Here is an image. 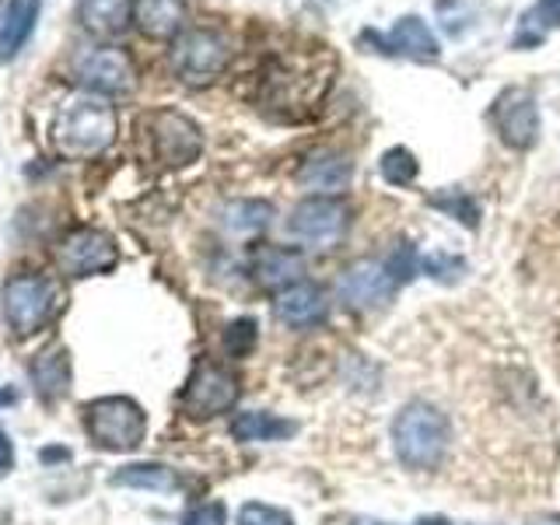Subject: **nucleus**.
<instances>
[{"label": "nucleus", "instance_id": "nucleus-1", "mask_svg": "<svg viewBox=\"0 0 560 525\" xmlns=\"http://www.w3.org/2000/svg\"><path fill=\"white\" fill-rule=\"evenodd\" d=\"M116 140V109L109 98L92 92H70L60 98L49 119V144L67 162H88L98 158Z\"/></svg>", "mask_w": 560, "mask_h": 525}, {"label": "nucleus", "instance_id": "nucleus-2", "mask_svg": "<svg viewBox=\"0 0 560 525\" xmlns=\"http://www.w3.org/2000/svg\"><path fill=\"white\" fill-rule=\"evenodd\" d=\"M332 74H337V60L326 49H315L308 57H280L270 63L267 81H262V102L280 116L302 119L319 109L332 88Z\"/></svg>", "mask_w": 560, "mask_h": 525}, {"label": "nucleus", "instance_id": "nucleus-3", "mask_svg": "<svg viewBox=\"0 0 560 525\" xmlns=\"http://www.w3.org/2000/svg\"><path fill=\"white\" fill-rule=\"evenodd\" d=\"M448 442H452L448 417L424 399L407 402V407L393 417V448L402 466L434 469L445 459Z\"/></svg>", "mask_w": 560, "mask_h": 525}, {"label": "nucleus", "instance_id": "nucleus-4", "mask_svg": "<svg viewBox=\"0 0 560 525\" xmlns=\"http://www.w3.org/2000/svg\"><path fill=\"white\" fill-rule=\"evenodd\" d=\"M168 63H172V74L183 84L207 88L224 74L228 63H232V43H228L224 32L210 25L186 28L172 39Z\"/></svg>", "mask_w": 560, "mask_h": 525}, {"label": "nucleus", "instance_id": "nucleus-5", "mask_svg": "<svg viewBox=\"0 0 560 525\" xmlns=\"http://www.w3.org/2000/svg\"><path fill=\"white\" fill-rule=\"evenodd\" d=\"M63 288L57 284V277L46 273H14L8 277L0 302H4V319L18 332V337H32L39 332L60 308Z\"/></svg>", "mask_w": 560, "mask_h": 525}, {"label": "nucleus", "instance_id": "nucleus-6", "mask_svg": "<svg viewBox=\"0 0 560 525\" xmlns=\"http://www.w3.org/2000/svg\"><path fill=\"white\" fill-rule=\"evenodd\" d=\"M70 74H74L81 92H92L102 98H127L137 92V63L122 46L113 43H98L81 49L74 60H70Z\"/></svg>", "mask_w": 560, "mask_h": 525}, {"label": "nucleus", "instance_id": "nucleus-7", "mask_svg": "<svg viewBox=\"0 0 560 525\" xmlns=\"http://www.w3.org/2000/svg\"><path fill=\"white\" fill-rule=\"evenodd\" d=\"M84 428L105 452H133L148 434V417L130 396H102L84 407Z\"/></svg>", "mask_w": 560, "mask_h": 525}, {"label": "nucleus", "instance_id": "nucleus-8", "mask_svg": "<svg viewBox=\"0 0 560 525\" xmlns=\"http://www.w3.org/2000/svg\"><path fill=\"white\" fill-rule=\"evenodd\" d=\"M119 262L116 238L102 228H74L57 245V267L67 277H102Z\"/></svg>", "mask_w": 560, "mask_h": 525}, {"label": "nucleus", "instance_id": "nucleus-9", "mask_svg": "<svg viewBox=\"0 0 560 525\" xmlns=\"http://www.w3.org/2000/svg\"><path fill=\"white\" fill-rule=\"evenodd\" d=\"M151 148L154 158L162 162L165 168H183L192 165L203 151V130L192 122L186 113H175V109H162L151 116Z\"/></svg>", "mask_w": 560, "mask_h": 525}, {"label": "nucleus", "instance_id": "nucleus-10", "mask_svg": "<svg viewBox=\"0 0 560 525\" xmlns=\"http://www.w3.org/2000/svg\"><path fill=\"white\" fill-rule=\"evenodd\" d=\"M490 122L501 140L515 151H529L539 140V105L525 88H508L490 105Z\"/></svg>", "mask_w": 560, "mask_h": 525}, {"label": "nucleus", "instance_id": "nucleus-11", "mask_svg": "<svg viewBox=\"0 0 560 525\" xmlns=\"http://www.w3.org/2000/svg\"><path fill=\"white\" fill-rule=\"evenodd\" d=\"M399 280L382 259H354L340 273V298L354 308H385L396 298Z\"/></svg>", "mask_w": 560, "mask_h": 525}, {"label": "nucleus", "instance_id": "nucleus-12", "mask_svg": "<svg viewBox=\"0 0 560 525\" xmlns=\"http://www.w3.org/2000/svg\"><path fill=\"white\" fill-rule=\"evenodd\" d=\"M343 228H347V203L337 197H323V192L305 197L288 218V232L308 245H332L343 235Z\"/></svg>", "mask_w": 560, "mask_h": 525}, {"label": "nucleus", "instance_id": "nucleus-13", "mask_svg": "<svg viewBox=\"0 0 560 525\" xmlns=\"http://www.w3.org/2000/svg\"><path fill=\"white\" fill-rule=\"evenodd\" d=\"M235 399H238V378L232 372H224L221 364H200L183 389V410L189 417L207 420L232 410Z\"/></svg>", "mask_w": 560, "mask_h": 525}, {"label": "nucleus", "instance_id": "nucleus-14", "mask_svg": "<svg viewBox=\"0 0 560 525\" xmlns=\"http://www.w3.org/2000/svg\"><path fill=\"white\" fill-rule=\"evenodd\" d=\"M364 39H372L375 46H382V52H393V57H407V60H420V63H434L442 57V43L438 35L428 28V22H420L417 14L399 18V22L378 35V32H364Z\"/></svg>", "mask_w": 560, "mask_h": 525}, {"label": "nucleus", "instance_id": "nucleus-15", "mask_svg": "<svg viewBox=\"0 0 560 525\" xmlns=\"http://www.w3.org/2000/svg\"><path fill=\"white\" fill-rule=\"evenodd\" d=\"M350 175H354V162L343 154V151H332V148H319L312 151L302 168H298V183L312 192H323V197H332V192H340Z\"/></svg>", "mask_w": 560, "mask_h": 525}, {"label": "nucleus", "instance_id": "nucleus-16", "mask_svg": "<svg viewBox=\"0 0 560 525\" xmlns=\"http://www.w3.org/2000/svg\"><path fill=\"white\" fill-rule=\"evenodd\" d=\"M273 308H277V319L288 323L291 329H312V326H319L326 319L329 302H326L323 288H315V284H308V280H302V284H291V288L280 291Z\"/></svg>", "mask_w": 560, "mask_h": 525}, {"label": "nucleus", "instance_id": "nucleus-17", "mask_svg": "<svg viewBox=\"0 0 560 525\" xmlns=\"http://www.w3.org/2000/svg\"><path fill=\"white\" fill-rule=\"evenodd\" d=\"M253 273L262 288L284 291L291 284H302L305 256L298 249H284V245H259L253 253Z\"/></svg>", "mask_w": 560, "mask_h": 525}, {"label": "nucleus", "instance_id": "nucleus-18", "mask_svg": "<svg viewBox=\"0 0 560 525\" xmlns=\"http://www.w3.org/2000/svg\"><path fill=\"white\" fill-rule=\"evenodd\" d=\"M133 25L144 39L168 43L186 32V0H133Z\"/></svg>", "mask_w": 560, "mask_h": 525}, {"label": "nucleus", "instance_id": "nucleus-19", "mask_svg": "<svg viewBox=\"0 0 560 525\" xmlns=\"http://www.w3.org/2000/svg\"><path fill=\"white\" fill-rule=\"evenodd\" d=\"M39 11L43 0H8V8L0 11V63H11L25 49L39 25Z\"/></svg>", "mask_w": 560, "mask_h": 525}, {"label": "nucleus", "instance_id": "nucleus-20", "mask_svg": "<svg viewBox=\"0 0 560 525\" xmlns=\"http://www.w3.org/2000/svg\"><path fill=\"white\" fill-rule=\"evenodd\" d=\"M78 22L95 39H116L133 25V0H81Z\"/></svg>", "mask_w": 560, "mask_h": 525}, {"label": "nucleus", "instance_id": "nucleus-21", "mask_svg": "<svg viewBox=\"0 0 560 525\" xmlns=\"http://www.w3.org/2000/svg\"><path fill=\"white\" fill-rule=\"evenodd\" d=\"M28 375L39 399L57 402L70 393V354L63 347H49L43 354H35V361L28 364Z\"/></svg>", "mask_w": 560, "mask_h": 525}, {"label": "nucleus", "instance_id": "nucleus-22", "mask_svg": "<svg viewBox=\"0 0 560 525\" xmlns=\"http://www.w3.org/2000/svg\"><path fill=\"white\" fill-rule=\"evenodd\" d=\"M294 431H298L294 420H284L267 410H245V413H235L232 420L235 442H284Z\"/></svg>", "mask_w": 560, "mask_h": 525}, {"label": "nucleus", "instance_id": "nucleus-23", "mask_svg": "<svg viewBox=\"0 0 560 525\" xmlns=\"http://www.w3.org/2000/svg\"><path fill=\"white\" fill-rule=\"evenodd\" d=\"M113 483L133 487V490H154V494H172V490L179 487V477H175V469L162 463H133V466L116 469Z\"/></svg>", "mask_w": 560, "mask_h": 525}, {"label": "nucleus", "instance_id": "nucleus-24", "mask_svg": "<svg viewBox=\"0 0 560 525\" xmlns=\"http://www.w3.org/2000/svg\"><path fill=\"white\" fill-rule=\"evenodd\" d=\"M273 218V207L267 200H235L224 207V224L232 232H259Z\"/></svg>", "mask_w": 560, "mask_h": 525}, {"label": "nucleus", "instance_id": "nucleus-25", "mask_svg": "<svg viewBox=\"0 0 560 525\" xmlns=\"http://www.w3.org/2000/svg\"><path fill=\"white\" fill-rule=\"evenodd\" d=\"M428 203L438 207V210H445L448 218L463 221L466 228H477V224H480V207H477V200H472L469 192H463V189L434 192V197H428Z\"/></svg>", "mask_w": 560, "mask_h": 525}, {"label": "nucleus", "instance_id": "nucleus-26", "mask_svg": "<svg viewBox=\"0 0 560 525\" xmlns=\"http://www.w3.org/2000/svg\"><path fill=\"white\" fill-rule=\"evenodd\" d=\"M378 168H382V179L389 186H410L417 179V172H420L413 151H407V148H389L382 154Z\"/></svg>", "mask_w": 560, "mask_h": 525}, {"label": "nucleus", "instance_id": "nucleus-27", "mask_svg": "<svg viewBox=\"0 0 560 525\" xmlns=\"http://www.w3.org/2000/svg\"><path fill=\"white\" fill-rule=\"evenodd\" d=\"M256 340H259L256 319H235L232 326L224 329V350L232 358H249L256 350Z\"/></svg>", "mask_w": 560, "mask_h": 525}, {"label": "nucleus", "instance_id": "nucleus-28", "mask_svg": "<svg viewBox=\"0 0 560 525\" xmlns=\"http://www.w3.org/2000/svg\"><path fill=\"white\" fill-rule=\"evenodd\" d=\"M235 525H294V518L288 512H280L273 504H259V501H249L238 508V522Z\"/></svg>", "mask_w": 560, "mask_h": 525}, {"label": "nucleus", "instance_id": "nucleus-29", "mask_svg": "<svg viewBox=\"0 0 560 525\" xmlns=\"http://www.w3.org/2000/svg\"><path fill=\"white\" fill-rule=\"evenodd\" d=\"M183 525H228V508L221 501H203L192 504L183 515Z\"/></svg>", "mask_w": 560, "mask_h": 525}, {"label": "nucleus", "instance_id": "nucleus-30", "mask_svg": "<svg viewBox=\"0 0 560 525\" xmlns=\"http://www.w3.org/2000/svg\"><path fill=\"white\" fill-rule=\"evenodd\" d=\"M525 22L539 28H560V0H536L533 11L525 14Z\"/></svg>", "mask_w": 560, "mask_h": 525}, {"label": "nucleus", "instance_id": "nucleus-31", "mask_svg": "<svg viewBox=\"0 0 560 525\" xmlns=\"http://www.w3.org/2000/svg\"><path fill=\"white\" fill-rule=\"evenodd\" d=\"M424 270L431 277H438V280H455V277H459L455 270H463V259H455V256H428Z\"/></svg>", "mask_w": 560, "mask_h": 525}, {"label": "nucleus", "instance_id": "nucleus-32", "mask_svg": "<svg viewBox=\"0 0 560 525\" xmlns=\"http://www.w3.org/2000/svg\"><path fill=\"white\" fill-rule=\"evenodd\" d=\"M11 469H14V445H11L8 431L0 428V480H4Z\"/></svg>", "mask_w": 560, "mask_h": 525}, {"label": "nucleus", "instance_id": "nucleus-33", "mask_svg": "<svg viewBox=\"0 0 560 525\" xmlns=\"http://www.w3.org/2000/svg\"><path fill=\"white\" fill-rule=\"evenodd\" d=\"M67 455H70L67 448H46V452H43V459L52 463V459H67Z\"/></svg>", "mask_w": 560, "mask_h": 525}, {"label": "nucleus", "instance_id": "nucleus-34", "mask_svg": "<svg viewBox=\"0 0 560 525\" xmlns=\"http://www.w3.org/2000/svg\"><path fill=\"white\" fill-rule=\"evenodd\" d=\"M350 525H393V522H382V518H368V515H358V518H350Z\"/></svg>", "mask_w": 560, "mask_h": 525}, {"label": "nucleus", "instance_id": "nucleus-35", "mask_svg": "<svg viewBox=\"0 0 560 525\" xmlns=\"http://www.w3.org/2000/svg\"><path fill=\"white\" fill-rule=\"evenodd\" d=\"M529 525H560V515H542V518H536Z\"/></svg>", "mask_w": 560, "mask_h": 525}, {"label": "nucleus", "instance_id": "nucleus-36", "mask_svg": "<svg viewBox=\"0 0 560 525\" xmlns=\"http://www.w3.org/2000/svg\"><path fill=\"white\" fill-rule=\"evenodd\" d=\"M417 525H448V518H442V515H431V518H420Z\"/></svg>", "mask_w": 560, "mask_h": 525}]
</instances>
